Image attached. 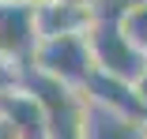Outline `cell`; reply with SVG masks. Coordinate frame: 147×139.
<instances>
[]
</instances>
